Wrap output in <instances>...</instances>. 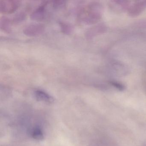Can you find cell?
Listing matches in <instances>:
<instances>
[{
    "mask_svg": "<svg viewBox=\"0 0 146 146\" xmlns=\"http://www.w3.org/2000/svg\"><path fill=\"white\" fill-rule=\"evenodd\" d=\"M100 6L98 4L90 5L83 12L82 19L87 23H95L100 17Z\"/></svg>",
    "mask_w": 146,
    "mask_h": 146,
    "instance_id": "1",
    "label": "cell"
},
{
    "mask_svg": "<svg viewBox=\"0 0 146 146\" xmlns=\"http://www.w3.org/2000/svg\"><path fill=\"white\" fill-rule=\"evenodd\" d=\"M20 3L18 1H1L0 11L4 13H12L18 9Z\"/></svg>",
    "mask_w": 146,
    "mask_h": 146,
    "instance_id": "2",
    "label": "cell"
},
{
    "mask_svg": "<svg viewBox=\"0 0 146 146\" xmlns=\"http://www.w3.org/2000/svg\"><path fill=\"white\" fill-rule=\"evenodd\" d=\"M44 27L40 24H34L27 26L24 30V33L28 36H34L41 34Z\"/></svg>",
    "mask_w": 146,
    "mask_h": 146,
    "instance_id": "3",
    "label": "cell"
},
{
    "mask_svg": "<svg viewBox=\"0 0 146 146\" xmlns=\"http://www.w3.org/2000/svg\"><path fill=\"white\" fill-rule=\"evenodd\" d=\"M35 97L39 101L48 104H52L54 101L53 98L46 92L43 90H37L34 92Z\"/></svg>",
    "mask_w": 146,
    "mask_h": 146,
    "instance_id": "4",
    "label": "cell"
},
{
    "mask_svg": "<svg viewBox=\"0 0 146 146\" xmlns=\"http://www.w3.org/2000/svg\"><path fill=\"white\" fill-rule=\"evenodd\" d=\"M30 134L32 138L36 141H42L44 138V131L40 126L32 127L31 129Z\"/></svg>",
    "mask_w": 146,
    "mask_h": 146,
    "instance_id": "5",
    "label": "cell"
},
{
    "mask_svg": "<svg viewBox=\"0 0 146 146\" xmlns=\"http://www.w3.org/2000/svg\"><path fill=\"white\" fill-rule=\"evenodd\" d=\"M46 4H44L42 5L39 7L37 9L35 10L33 13L31 14V18L32 19L34 20H42L44 19L45 17V14H46Z\"/></svg>",
    "mask_w": 146,
    "mask_h": 146,
    "instance_id": "6",
    "label": "cell"
},
{
    "mask_svg": "<svg viewBox=\"0 0 146 146\" xmlns=\"http://www.w3.org/2000/svg\"><path fill=\"white\" fill-rule=\"evenodd\" d=\"M145 7H146V2L145 3H138L137 4H135L133 5V7L131 9V11H135V14L134 15H136L138 14V13H140L141 12L142 10L144 9Z\"/></svg>",
    "mask_w": 146,
    "mask_h": 146,
    "instance_id": "7",
    "label": "cell"
},
{
    "mask_svg": "<svg viewBox=\"0 0 146 146\" xmlns=\"http://www.w3.org/2000/svg\"><path fill=\"white\" fill-rule=\"evenodd\" d=\"M60 25L61 26V30L66 34H70L72 31V27L68 24L61 23Z\"/></svg>",
    "mask_w": 146,
    "mask_h": 146,
    "instance_id": "8",
    "label": "cell"
},
{
    "mask_svg": "<svg viewBox=\"0 0 146 146\" xmlns=\"http://www.w3.org/2000/svg\"><path fill=\"white\" fill-rule=\"evenodd\" d=\"M110 83L111 85H112L113 87L117 88V89L119 90H124V86L120 83L114 82V81H111V82H110Z\"/></svg>",
    "mask_w": 146,
    "mask_h": 146,
    "instance_id": "9",
    "label": "cell"
},
{
    "mask_svg": "<svg viewBox=\"0 0 146 146\" xmlns=\"http://www.w3.org/2000/svg\"><path fill=\"white\" fill-rule=\"evenodd\" d=\"M9 22L7 19H3V21H1V27L3 28L4 30L8 31L9 30Z\"/></svg>",
    "mask_w": 146,
    "mask_h": 146,
    "instance_id": "10",
    "label": "cell"
},
{
    "mask_svg": "<svg viewBox=\"0 0 146 146\" xmlns=\"http://www.w3.org/2000/svg\"><path fill=\"white\" fill-rule=\"evenodd\" d=\"M143 146H146V142L143 144Z\"/></svg>",
    "mask_w": 146,
    "mask_h": 146,
    "instance_id": "11",
    "label": "cell"
}]
</instances>
